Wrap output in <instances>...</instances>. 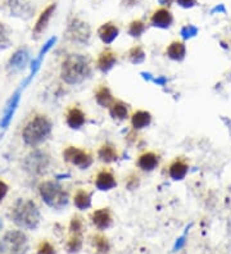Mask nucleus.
Here are the masks:
<instances>
[{
	"mask_svg": "<svg viewBox=\"0 0 231 254\" xmlns=\"http://www.w3.org/2000/svg\"><path fill=\"white\" fill-rule=\"evenodd\" d=\"M145 29H147V26H145V23L141 19H134L129 25L127 34L132 36V37H140L145 33Z\"/></svg>",
	"mask_w": 231,
	"mask_h": 254,
	"instance_id": "30",
	"label": "nucleus"
},
{
	"mask_svg": "<svg viewBox=\"0 0 231 254\" xmlns=\"http://www.w3.org/2000/svg\"><path fill=\"white\" fill-rule=\"evenodd\" d=\"M29 251V240L21 230H11L0 240V254H26Z\"/></svg>",
	"mask_w": 231,
	"mask_h": 254,
	"instance_id": "5",
	"label": "nucleus"
},
{
	"mask_svg": "<svg viewBox=\"0 0 231 254\" xmlns=\"http://www.w3.org/2000/svg\"><path fill=\"white\" fill-rule=\"evenodd\" d=\"M108 109L111 117L115 119L123 121L129 117V105L122 101H115Z\"/></svg>",
	"mask_w": 231,
	"mask_h": 254,
	"instance_id": "27",
	"label": "nucleus"
},
{
	"mask_svg": "<svg viewBox=\"0 0 231 254\" xmlns=\"http://www.w3.org/2000/svg\"><path fill=\"white\" fill-rule=\"evenodd\" d=\"M126 186L130 190H134L139 186V177L136 175H131L129 179H127Z\"/></svg>",
	"mask_w": 231,
	"mask_h": 254,
	"instance_id": "36",
	"label": "nucleus"
},
{
	"mask_svg": "<svg viewBox=\"0 0 231 254\" xmlns=\"http://www.w3.org/2000/svg\"><path fill=\"white\" fill-rule=\"evenodd\" d=\"M83 220L80 216H73L69 222V234L71 235H82Z\"/></svg>",
	"mask_w": 231,
	"mask_h": 254,
	"instance_id": "32",
	"label": "nucleus"
},
{
	"mask_svg": "<svg viewBox=\"0 0 231 254\" xmlns=\"http://www.w3.org/2000/svg\"><path fill=\"white\" fill-rule=\"evenodd\" d=\"M21 91H22V87L17 90V91L12 95L11 99L8 101L5 108H4L3 117H1V121H0V127H1L3 130H5L8 126H9L12 119H13V116H15L16 111H17V107H18L19 101H21Z\"/></svg>",
	"mask_w": 231,
	"mask_h": 254,
	"instance_id": "10",
	"label": "nucleus"
},
{
	"mask_svg": "<svg viewBox=\"0 0 231 254\" xmlns=\"http://www.w3.org/2000/svg\"><path fill=\"white\" fill-rule=\"evenodd\" d=\"M91 198L93 193L85 189H79L73 195V204L80 211H86L91 207Z\"/></svg>",
	"mask_w": 231,
	"mask_h": 254,
	"instance_id": "24",
	"label": "nucleus"
},
{
	"mask_svg": "<svg viewBox=\"0 0 231 254\" xmlns=\"http://www.w3.org/2000/svg\"><path fill=\"white\" fill-rule=\"evenodd\" d=\"M139 1H140V0H123V4L127 5V7H134Z\"/></svg>",
	"mask_w": 231,
	"mask_h": 254,
	"instance_id": "41",
	"label": "nucleus"
},
{
	"mask_svg": "<svg viewBox=\"0 0 231 254\" xmlns=\"http://www.w3.org/2000/svg\"><path fill=\"white\" fill-rule=\"evenodd\" d=\"M119 35V29L115 23L112 22H107L104 25H101L98 30V36L99 39L105 44V45H109L112 44Z\"/></svg>",
	"mask_w": 231,
	"mask_h": 254,
	"instance_id": "19",
	"label": "nucleus"
},
{
	"mask_svg": "<svg viewBox=\"0 0 231 254\" xmlns=\"http://www.w3.org/2000/svg\"><path fill=\"white\" fill-rule=\"evenodd\" d=\"M55 41H57V37H51L50 40H48V43L45 44V45H44V47H43V49L40 51V53H39V55H37L36 59H33V66H31V72H30V76H29V77H27V79L25 80V83L22 84V86H21L22 89H25L26 86H27L30 83H31V80H33V77H35V75H36L37 71H39L40 66H41V63H43V59H44V57H45V54H47L48 51H50V48L53 47V45H54Z\"/></svg>",
	"mask_w": 231,
	"mask_h": 254,
	"instance_id": "13",
	"label": "nucleus"
},
{
	"mask_svg": "<svg viewBox=\"0 0 231 254\" xmlns=\"http://www.w3.org/2000/svg\"><path fill=\"white\" fill-rule=\"evenodd\" d=\"M129 59L132 65H140L145 61V51L140 45H135L129 51Z\"/></svg>",
	"mask_w": 231,
	"mask_h": 254,
	"instance_id": "29",
	"label": "nucleus"
},
{
	"mask_svg": "<svg viewBox=\"0 0 231 254\" xmlns=\"http://www.w3.org/2000/svg\"><path fill=\"white\" fill-rule=\"evenodd\" d=\"M3 229V222H1V219H0V231Z\"/></svg>",
	"mask_w": 231,
	"mask_h": 254,
	"instance_id": "42",
	"label": "nucleus"
},
{
	"mask_svg": "<svg viewBox=\"0 0 231 254\" xmlns=\"http://www.w3.org/2000/svg\"><path fill=\"white\" fill-rule=\"evenodd\" d=\"M117 186V180L111 169H103L95 177V187L100 191H109Z\"/></svg>",
	"mask_w": 231,
	"mask_h": 254,
	"instance_id": "12",
	"label": "nucleus"
},
{
	"mask_svg": "<svg viewBox=\"0 0 231 254\" xmlns=\"http://www.w3.org/2000/svg\"><path fill=\"white\" fill-rule=\"evenodd\" d=\"M98 158L104 163H112L118 159V152L112 144H103L98 151Z\"/></svg>",
	"mask_w": 231,
	"mask_h": 254,
	"instance_id": "25",
	"label": "nucleus"
},
{
	"mask_svg": "<svg viewBox=\"0 0 231 254\" xmlns=\"http://www.w3.org/2000/svg\"><path fill=\"white\" fill-rule=\"evenodd\" d=\"M50 155L47 152L41 151V149H33L26 155L22 166H23V169L30 175L40 176L48 171V169L50 167Z\"/></svg>",
	"mask_w": 231,
	"mask_h": 254,
	"instance_id": "6",
	"label": "nucleus"
},
{
	"mask_svg": "<svg viewBox=\"0 0 231 254\" xmlns=\"http://www.w3.org/2000/svg\"><path fill=\"white\" fill-rule=\"evenodd\" d=\"M117 62H118L117 54L111 49H104L98 57L97 68L103 73H107L117 65Z\"/></svg>",
	"mask_w": 231,
	"mask_h": 254,
	"instance_id": "14",
	"label": "nucleus"
},
{
	"mask_svg": "<svg viewBox=\"0 0 231 254\" xmlns=\"http://www.w3.org/2000/svg\"><path fill=\"white\" fill-rule=\"evenodd\" d=\"M150 23L158 29H168L173 23V16L167 8H159L153 12L150 17Z\"/></svg>",
	"mask_w": 231,
	"mask_h": 254,
	"instance_id": "15",
	"label": "nucleus"
},
{
	"mask_svg": "<svg viewBox=\"0 0 231 254\" xmlns=\"http://www.w3.org/2000/svg\"><path fill=\"white\" fill-rule=\"evenodd\" d=\"M66 248L68 253H79L82 249V235H71Z\"/></svg>",
	"mask_w": 231,
	"mask_h": 254,
	"instance_id": "31",
	"label": "nucleus"
},
{
	"mask_svg": "<svg viewBox=\"0 0 231 254\" xmlns=\"http://www.w3.org/2000/svg\"><path fill=\"white\" fill-rule=\"evenodd\" d=\"M185 239H186V235H185V234H184L182 237H179V239L176 240V243H175V245H173L172 251L173 252L180 251L181 248H182L185 245V241H186V240H185Z\"/></svg>",
	"mask_w": 231,
	"mask_h": 254,
	"instance_id": "37",
	"label": "nucleus"
},
{
	"mask_svg": "<svg viewBox=\"0 0 231 254\" xmlns=\"http://www.w3.org/2000/svg\"><path fill=\"white\" fill-rule=\"evenodd\" d=\"M167 57L172 59V61L181 62L185 59V55H186V47L182 41H172V43L167 47L166 49Z\"/></svg>",
	"mask_w": 231,
	"mask_h": 254,
	"instance_id": "23",
	"label": "nucleus"
},
{
	"mask_svg": "<svg viewBox=\"0 0 231 254\" xmlns=\"http://www.w3.org/2000/svg\"><path fill=\"white\" fill-rule=\"evenodd\" d=\"M67 35H68L69 40L73 41V43L87 45V44L90 43L91 31L87 23H85L83 21H80V19H73L69 23Z\"/></svg>",
	"mask_w": 231,
	"mask_h": 254,
	"instance_id": "8",
	"label": "nucleus"
},
{
	"mask_svg": "<svg viewBox=\"0 0 231 254\" xmlns=\"http://www.w3.org/2000/svg\"><path fill=\"white\" fill-rule=\"evenodd\" d=\"M51 121L45 115H36L27 122V125L22 130V139L29 147H37L50 136Z\"/></svg>",
	"mask_w": 231,
	"mask_h": 254,
	"instance_id": "3",
	"label": "nucleus"
},
{
	"mask_svg": "<svg viewBox=\"0 0 231 254\" xmlns=\"http://www.w3.org/2000/svg\"><path fill=\"white\" fill-rule=\"evenodd\" d=\"M91 222L93 225L97 227L98 230L100 231H104V230L109 229L113 223V217H112V212L109 208H99L97 211H94L90 216Z\"/></svg>",
	"mask_w": 231,
	"mask_h": 254,
	"instance_id": "11",
	"label": "nucleus"
},
{
	"mask_svg": "<svg viewBox=\"0 0 231 254\" xmlns=\"http://www.w3.org/2000/svg\"><path fill=\"white\" fill-rule=\"evenodd\" d=\"M197 34H198V29H197V27H194V26H192V25L185 26V27H182V29H181V36H182L185 40L190 39V37L195 36Z\"/></svg>",
	"mask_w": 231,
	"mask_h": 254,
	"instance_id": "35",
	"label": "nucleus"
},
{
	"mask_svg": "<svg viewBox=\"0 0 231 254\" xmlns=\"http://www.w3.org/2000/svg\"><path fill=\"white\" fill-rule=\"evenodd\" d=\"M30 62V51L23 48V49H18L13 53L7 65V71L11 75L18 73V72L23 71Z\"/></svg>",
	"mask_w": 231,
	"mask_h": 254,
	"instance_id": "9",
	"label": "nucleus"
},
{
	"mask_svg": "<svg viewBox=\"0 0 231 254\" xmlns=\"http://www.w3.org/2000/svg\"><path fill=\"white\" fill-rule=\"evenodd\" d=\"M12 45V40L9 37V33H8L7 27L0 23V51L3 49H8Z\"/></svg>",
	"mask_w": 231,
	"mask_h": 254,
	"instance_id": "33",
	"label": "nucleus"
},
{
	"mask_svg": "<svg viewBox=\"0 0 231 254\" xmlns=\"http://www.w3.org/2000/svg\"><path fill=\"white\" fill-rule=\"evenodd\" d=\"M63 158L69 165L75 166L80 169H87L94 163V158L89 152L77 147L66 148L63 151Z\"/></svg>",
	"mask_w": 231,
	"mask_h": 254,
	"instance_id": "7",
	"label": "nucleus"
},
{
	"mask_svg": "<svg viewBox=\"0 0 231 254\" xmlns=\"http://www.w3.org/2000/svg\"><path fill=\"white\" fill-rule=\"evenodd\" d=\"M11 219L19 229L36 230L41 221V213L35 202L19 198L12 207Z\"/></svg>",
	"mask_w": 231,
	"mask_h": 254,
	"instance_id": "2",
	"label": "nucleus"
},
{
	"mask_svg": "<svg viewBox=\"0 0 231 254\" xmlns=\"http://www.w3.org/2000/svg\"><path fill=\"white\" fill-rule=\"evenodd\" d=\"M137 167L141 171L150 172L153 169H155L159 165V155L154 152H145V153L140 154L137 158L136 162Z\"/></svg>",
	"mask_w": 231,
	"mask_h": 254,
	"instance_id": "17",
	"label": "nucleus"
},
{
	"mask_svg": "<svg viewBox=\"0 0 231 254\" xmlns=\"http://www.w3.org/2000/svg\"><path fill=\"white\" fill-rule=\"evenodd\" d=\"M39 194L44 203L53 209L59 211L68 205L69 195L67 190L55 181H43L39 185Z\"/></svg>",
	"mask_w": 231,
	"mask_h": 254,
	"instance_id": "4",
	"label": "nucleus"
},
{
	"mask_svg": "<svg viewBox=\"0 0 231 254\" xmlns=\"http://www.w3.org/2000/svg\"><path fill=\"white\" fill-rule=\"evenodd\" d=\"M91 244L95 248V251L98 252V254H107L109 252V248H111L108 239L100 234H97L91 237Z\"/></svg>",
	"mask_w": 231,
	"mask_h": 254,
	"instance_id": "28",
	"label": "nucleus"
},
{
	"mask_svg": "<svg viewBox=\"0 0 231 254\" xmlns=\"http://www.w3.org/2000/svg\"><path fill=\"white\" fill-rule=\"evenodd\" d=\"M189 165L182 159V158H176L168 167V175L172 180L180 181L185 179V176L188 175Z\"/></svg>",
	"mask_w": 231,
	"mask_h": 254,
	"instance_id": "20",
	"label": "nucleus"
},
{
	"mask_svg": "<svg viewBox=\"0 0 231 254\" xmlns=\"http://www.w3.org/2000/svg\"><path fill=\"white\" fill-rule=\"evenodd\" d=\"M86 122V115L79 107H71L66 113V123L69 129L80 130Z\"/></svg>",
	"mask_w": 231,
	"mask_h": 254,
	"instance_id": "16",
	"label": "nucleus"
},
{
	"mask_svg": "<svg viewBox=\"0 0 231 254\" xmlns=\"http://www.w3.org/2000/svg\"><path fill=\"white\" fill-rule=\"evenodd\" d=\"M37 254H57V252H55V248L51 245V243L44 240L37 247Z\"/></svg>",
	"mask_w": 231,
	"mask_h": 254,
	"instance_id": "34",
	"label": "nucleus"
},
{
	"mask_svg": "<svg viewBox=\"0 0 231 254\" xmlns=\"http://www.w3.org/2000/svg\"><path fill=\"white\" fill-rule=\"evenodd\" d=\"M150 123H152V115L148 111L139 109V111H135L131 116V126L134 130L145 129Z\"/></svg>",
	"mask_w": 231,
	"mask_h": 254,
	"instance_id": "21",
	"label": "nucleus"
},
{
	"mask_svg": "<svg viewBox=\"0 0 231 254\" xmlns=\"http://www.w3.org/2000/svg\"><path fill=\"white\" fill-rule=\"evenodd\" d=\"M93 75L91 59L83 54H69L61 67V79L67 85H80Z\"/></svg>",
	"mask_w": 231,
	"mask_h": 254,
	"instance_id": "1",
	"label": "nucleus"
},
{
	"mask_svg": "<svg viewBox=\"0 0 231 254\" xmlns=\"http://www.w3.org/2000/svg\"><path fill=\"white\" fill-rule=\"evenodd\" d=\"M95 101H97L98 105H100L101 108H109L116 99L108 86L101 85L95 91Z\"/></svg>",
	"mask_w": 231,
	"mask_h": 254,
	"instance_id": "22",
	"label": "nucleus"
},
{
	"mask_svg": "<svg viewBox=\"0 0 231 254\" xmlns=\"http://www.w3.org/2000/svg\"><path fill=\"white\" fill-rule=\"evenodd\" d=\"M152 81L154 84H157V85L163 86V85H165V84L167 83V79H166V77H163V76H161V77H158V79H154V77H153Z\"/></svg>",
	"mask_w": 231,
	"mask_h": 254,
	"instance_id": "40",
	"label": "nucleus"
},
{
	"mask_svg": "<svg viewBox=\"0 0 231 254\" xmlns=\"http://www.w3.org/2000/svg\"><path fill=\"white\" fill-rule=\"evenodd\" d=\"M54 11H55V4H50L49 7L45 8V9L40 13L36 23H35V26H33V36H40L44 31H45V29H47L48 25H49V21H50V18L51 16H53V13H54Z\"/></svg>",
	"mask_w": 231,
	"mask_h": 254,
	"instance_id": "18",
	"label": "nucleus"
},
{
	"mask_svg": "<svg viewBox=\"0 0 231 254\" xmlns=\"http://www.w3.org/2000/svg\"><path fill=\"white\" fill-rule=\"evenodd\" d=\"M9 7H11L12 13L18 17L29 18L33 15V8L30 7V4L26 0H11Z\"/></svg>",
	"mask_w": 231,
	"mask_h": 254,
	"instance_id": "26",
	"label": "nucleus"
},
{
	"mask_svg": "<svg viewBox=\"0 0 231 254\" xmlns=\"http://www.w3.org/2000/svg\"><path fill=\"white\" fill-rule=\"evenodd\" d=\"M7 193H8L7 183H4L3 180H0V203L3 202V199L5 198Z\"/></svg>",
	"mask_w": 231,
	"mask_h": 254,
	"instance_id": "38",
	"label": "nucleus"
},
{
	"mask_svg": "<svg viewBox=\"0 0 231 254\" xmlns=\"http://www.w3.org/2000/svg\"><path fill=\"white\" fill-rule=\"evenodd\" d=\"M176 1L182 8H192L197 4V0H176Z\"/></svg>",
	"mask_w": 231,
	"mask_h": 254,
	"instance_id": "39",
	"label": "nucleus"
}]
</instances>
